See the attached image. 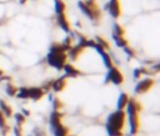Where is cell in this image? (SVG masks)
Wrapping results in <instances>:
<instances>
[{
    "instance_id": "603a6c76",
    "label": "cell",
    "mask_w": 160,
    "mask_h": 136,
    "mask_svg": "<svg viewBox=\"0 0 160 136\" xmlns=\"http://www.w3.org/2000/svg\"><path fill=\"white\" fill-rule=\"evenodd\" d=\"M18 97L20 99H29V90L28 87H21L18 92Z\"/></svg>"
},
{
    "instance_id": "9a60e30c",
    "label": "cell",
    "mask_w": 160,
    "mask_h": 136,
    "mask_svg": "<svg viewBox=\"0 0 160 136\" xmlns=\"http://www.w3.org/2000/svg\"><path fill=\"white\" fill-rule=\"evenodd\" d=\"M52 127L55 130V135L56 136H68V129L65 126H62L61 122L55 125V126H52Z\"/></svg>"
},
{
    "instance_id": "30bf717a",
    "label": "cell",
    "mask_w": 160,
    "mask_h": 136,
    "mask_svg": "<svg viewBox=\"0 0 160 136\" xmlns=\"http://www.w3.org/2000/svg\"><path fill=\"white\" fill-rule=\"evenodd\" d=\"M28 90H29V99L32 100H39L44 95V90L41 87H30Z\"/></svg>"
},
{
    "instance_id": "277c9868",
    "label": "cell",
    "mask_w": 160,
    "mask_h": 136,
    "mask_svg": "<svg viewBox=\"0 0 160 136\" xmlns=\"http://www.w3.org/2000/svg\"><path fill=\"white\" fill-rule=\"evenodd\" d=\"M106 81H111L116 85H120L124 82V76L119 71V69L116 67H110L109 69V72H108V77H106Z\"/></svg>"
},
{
    "instance_id": "4dcf8cb0",
    "label": "cell",
    "mask_w": 160,
    "mask_h": 136,
    "mask_svg": "<svg viewBox=\"0 0 160 136\" xmlns=\"http://www.w3.org/2000/svg\"><path fill=\"white\" fill-rule=\"evenodd\" d=\"M15 131H16V136H20V132H19V130H18V129H16V130H15Z\"/></svg>"
},
{
    "instance_id": "9c48e42d",
    "label": "cell",
    "mask_w": 160,
    "mask_h": 136,
    "mask_svg": "<svg viewBox=\"0 0 160 136\" xmlns=\"http://www.w3.org/2000/svg\"><path fill=\"white\" fill-rule=\"evenodd\" d=\"M78 6H79V9L81 10V12L84 14V15H86L89 19H91L92 21H98V19H96V16L94 15V12L91 11V9L85 4V1H78Z\"/></svg>"
},
{
    "instance_id": "8992f818",
    "label": "cell",
    "mask_w": 160,
    "mask_h": 136,
    "mask_svg": "<svg viewBox=\"0 0 160 136\" xmlns=\"http://www.w3.org/2000/svg\"><path fill=\"white\" fill-rule=\"evenodd\" d=\"M152 85H154V80L152 79H144V80L138 82V85L135 87V91L138 94H144V92L149 91Z\"/></svg>"
},
{
    "instance_id": "4316f807",
    "label": "cell",
    "mask_w": 160,
    "mask_h": 136,
    "mask_svg": "<svg viewBox=\"0 0 160 136\" xmlns=\"http://www.w3.org/2000/svg\"><path fill=\"white\" fill-rule=\"evenodd\" d=\"M61 106H62L61 101H60L59 99H55V100H54V109H55V110H58V109H60Z\"/></svg>"
},
{
    "instance_id": "3957f363",
    "label": "cell",
    "mask_w": 160,
    "mask_h": 136,
    "mask_svg": "<svg viewBox=\"0 0 160 136\" xmlns=\"http://www.w3.org/2000/svg\"><path fill=\"white\" fill-rule=\"evenodd\" d=\"M66 54L65 52H49L46 56V61L50 66L61 70L64 67V65L66 64Z\"/></svg>"
},
{
    "instance_id": "7a4b0ae2",
    "label": "cell",
    "mask_w": 160,
    "mask_h": 136,
    "mask_svg": "<svg viewBox=\"0 0 160 136\" xmlns=\"http://www.w3.org/2000/svg\"><path fill=\"white\" fill-rule=\"evenodd\" d=\"M128 111H129V116H130V127H131V132L136 134L138 129H139V117H138V112L141 110V105L139 104L138 100L135 99H129L128 102Z\"/></svg>"
},
{
    "instance_id": "ac0fdd59",
    "label": "cell",
    "mask_w": 160,
    "mask_h": 136,
    "mask_svg": "<svg viewBox=\"0 0 160 136\" xmlns=\"http://www.w3.org/2000/svg\"><path fill=\"white\" fill-rule=\"evenodd\" d=\"M50 121H51V126H55V125L60 124V122H61V114H60L59 111L55 110V111L51 114V119H50Z\"/></svg>"
},
{
    "instance_id": "5b68a950",
    "label": "cell",
    "mask_w": 160,
    "mask_h": 136,
    "mask_svg": "<svg viewBox=\"0 0 160 136\" xmlns=\"http://www.w3.org/2000/svg\"><path fill=\"white\" fill-rule=\"evenodd\" d=\"M105 9L108 10V12H109L114 19H118V17L121 15V7H120L119 0H110V1L105 5Z\"/></svg>"
},
{
    "instance_id": "f1b7e54d",
    "label": "cell",
    "mask_w": 160,
    "mask_h": 136,
    "mask_svg": "<svg viewBox=\"0 0 160 136\" xmlns=\"http://www.w3.org/2000/svg\"><path fill=\"white\" fill-rule=\"evenodd\" d=\"M0 126H5V119H4V115L1 111H0Z\"/></svg>"
},
{
    "instance_id": "e0dca14e",
    "label": "cell",
    "mask_w": 160,
    "mask_h": 136,
    "mask_svg": "<svg viewBox=\"0 0 160 136\" xmlns=\"http://www.w3.org/2000/svg\"><path fill=\"white\" fill-rule=\"evenodd\" d=\"M128 102H129V96H128L126 94H121L120 97H119V101H118V107H119V110H122V109L128 105Z\"/></svg>"
},
{
    "instance_id": "4fadbf2b",
    "label": "cell",
    "mask_w": 160,
    "mask_h": 136,
    "mask_svg": "<svg viewBox=\"0 0 160 136\" xmlns=\"http://www.w3.org/2000/svg\"><path fill=\"white\" fill-rule=\"evenodd\" d=\"M65 85H66V80H65V76H62V77H59V79L54 80L52 84H51V87H52L54 91H61L65 87Z\"/></svg>"
},
{
    "instance_id": "7402d4cb",
    "label": "cell",
    "mask_w": 160,
    "mask_h": 136,
    "mask_svg": "<svg viewBox=\"0 0 160 136\" xmlns=\"http://www.w3.org/2000/svg\"><path fill=\"white\" fill-rule=\"evenodd\" d=\"M96 44L98 45H100L104 50H108L109 47H110V45H109V42L105 40V39H102V37H100V36H98L96 37Z\"/></svg>"
},
{
    "instance_id": "2e32d148",
    "label": "cell",
    "mask_w": 160,
    "mask_h": 136,
    "mask_svg": "<svg viewBox=\"0 0 160 136\" xmlns=\"http://www.w3.org/2000/svg\"><path fill=\"white\" fill-rule=\"evenodd\" d=\"M66 51H68L66 47L61 42H55L50 47V52H66Z\"/></svg>"
},
{
    "instance_id": "44dd1931",
    "label": "cell",
    "mask_w": 160,
    "mask_h": 136,
    "mask_svg": "<svg viewBox=\"0 0 160 136\" xmlns=\"http://www.w3.org/2000/svg\"><path fill=\"white\" fill-rule=\"evenodd\" d=\"M0 107H1V112H4L5 115H11V112H12V110H11V107L5 102V101H0Z\"/></svg>"
},
{
    "instance_id": "ba28073f",
    "label": "cell",
    "mask_w": 160,
    "mask_h": 136,
    "mask_svg": "<svg viewBox=\"0 0 160 136\" xmlns=\"http://www.w3.org/2000/svg\"><path fill=\"white\" fill-rule=\"evenodd\" d=\"M95 49H96V51L101 55V57H102V61H104V64H105V66L108 67V69H110V67H112V60H111V56L100 46V45H95Z\"/></svg>"
},
{
    "instance_id": "83f0119b",
    "label": "cell",
    "mask_w": 160,
    "mask_h": 136,
    "mask_svg": "<svg viewBox=\"0 0 160 136\" xmlns=\"http://www.w3.org/2000/svg\"><path fill=\"white\" fill-rule=\"evenodd\" d=\"M141 74H142V72H141V69H136V70L134 71V77H135V79H139V77L141 76Z\"/></svg>"
},
{
    "instance_id": "8fae6325",
    "label": "cell",
    "mask_w": 160,
    "mask_h": 136,
    "mask_svg": "<svg viewBox=\"0 0 160 136\" xmlns=\"http://www.w3.org/2000/svg\"><path fill=\"white\" fill-rule=\"evenodd\" d=\"M64 71H65V74H66V76H71V77H76V76H79L80 75V72H79V70L74 66V65H71V64H65L64 65Z\"/></svg>"
},
{
    "instance_id": "52a82bcc",
    "label": "cell",
    "mask_w": 160,
    "mask_h": 136,
    "mask_svg": "<svg viewBox=\"0 0 160 136\" xmlns=\"http://www.w3.org/2000/svg\"><path fill=\"white\" fill-rule=\"evenodd\" d=\"M56 24L59 25V27L65 31V32H70L71 30V26H70V22L68 21L65 14H56Z\"/></svg>"
},
{
    "instance_id": "5bb4252c",
    "label": "cell",
    "mask_w": 160,
    "mask_h": 136,
    "mask_svg": "<svg viewBox=\"0 0 160 136\" xmlns=\"http://www.w3.org/2000/svg\"><path fill=\"white\" fill-rule=\"evenodd\" d=\"M54 10L56 14H64L66 10V5L64 0H54Z\"/></svg>"
},
{
    "instance_id": "6da1fadb",
    "label": "cell",
    "mask_w": 160,
    "mask_h": 136,
    "mask_svg": "<svg viewBox=\"0 0 160 136\" xmlns=\"http://www.w3.org/2000/svg\"><path fill=\"white\" fill-rule=\"evenodd\" d=\"M125 121V112L122 110L115 111L109 116L108 120V131L110 136H122L121 129Z\"/></svg>"
},
{
    "instance_id": "1f68e13d",
    "label": "cell",
    "mask_w": 160,
    "mask_h": 136,
    "mask_svg": "<svg viewBox=\"0 0 160 136\" xmlns=\"http://www.w3.org/2000/svg\"><path fill=\"white\" fill-rule=\"evenodd\" d=\"M1 76H2V71L0 70V77H1Z\"/></svg>"
},
{
    "instance_id": "ffe728a7",
    "label": "cell",
    "mask_w": 160,
    "mask_h": 136,
    "mask_svg": "<svg viewBox=\"0 0 160 136\" xmlns=\"http://www.w3.org/2000/svg\"><path fill=\"white\" fill-rule=\"evenodd\" d=\"M124 32H125V31H124L122 26H121L120 24L115 22L114 26H112V34L116 35V36H124Z\"/></svg>"
},
{
    "instance_id": "d4e9b609",
    "label": "cell",
    "mask_w": 160,
    "mask_h": 136,
    "mask_svg": "<svg viewBox=\"0 0 160 136\" xmlns=\"http://www.w3.org/2000/svg\"><path fill=\"white\" fill-rule=\"evenodd\" d=\"M15 119H16L18 124H22V122L25 121V116L21 115V114H16V115H15Z\"/></svg>"
},
{
    "instance_id": "f546056e",
    "label": "cell",
    "mask_w": 160,
    "mask_h": 136,
    "mask_svg": "<svg viewBox=\"0 0 160 136\" xmlns=\"http://www.w3.org/2000/svg\"><path fill=\"white\" fill-rule=\"evenodd\" d=\"M26 1H28V0H19V2H20L21 5H25V4H26Z\"/></svg>"
},
{
    "instance_id": "7c38bea8",
    "label": "cell",
    "mask_w": 160,
    "mask_h": 136,
    "mask_svg": "<svg viewBox=\"0 0 160 136\" xmlns=\"http://www.w3.org/2000/svg\"><path fill=\"white\" fill-rule=\"evenodd\" d=\"M82 50H84V47L81 46V45H75V46H71L68 51H69V56L71 57V60H76L78 59V56L82 52Z\"/></svg>"
},
{
    "instance_id": "484cf974",
    "label": "cell",
    "mask_w": 160,
    "mask_h": 136,
    "mask_svg": "<svg viewBox=\"0 0 160 136\" xmlns=\"http://www.w3.org/2000/svg\"><path fill=\"white\" fill-rule=\"evenodd\" d=\"M124 50H125V52H126L129 56H135V51H134L132 49H130V47L125 46V47H124Z\"/></svg>"
},
{
    "instance_id": "d6986e66",
    "label": "cell",
    "mask_w": 160,
    "mask_h": 136,
    "mask_svg": "<svg viewBox=\"0 0 160 136\" xmlns=\"http://www.w3.org/2000/svg\"><path fill=\"white\" fill-rule=\"evenodd\" d=\"M112 39H114L115 44H116L119 47H125V46H128V41L124 39V36H116V35L112 34Z\"/></svg>"
},
{
    "instance_id": "cb8c5ba5",
    "label": "cell",
    "mask_w": 160,
    "mask_h": 136,
    "mask_svg": "<svg viewBox=\"0 0 160 136\" xmlns=\"http://www.w3.org/2000/svg\"><path fill=\"white\" fill-rule=\"evenodd\" d=\"M16 87L15 86H12L11 84H9L8 85V87H6V92H8V95H10V96H14V95H16Z\"/></svg>"
}]
</instances>
